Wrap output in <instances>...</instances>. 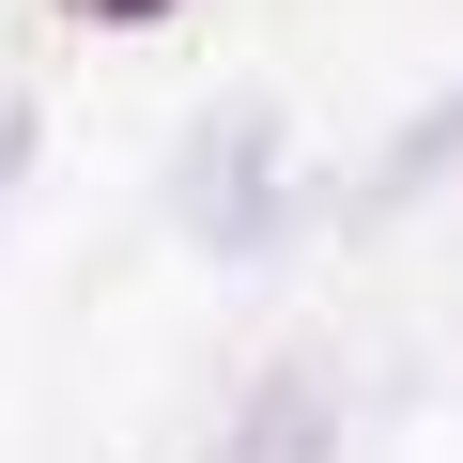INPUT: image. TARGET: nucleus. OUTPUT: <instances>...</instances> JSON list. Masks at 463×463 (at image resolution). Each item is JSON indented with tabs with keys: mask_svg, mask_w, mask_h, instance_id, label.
<instances>
[{
	"mask_svg": "<svg viewBox=\"0 0 463 463\" xmlns=\"http://www.w3.org/2000/svg\"><path fill=\"white\" fill-rule=\"evenodd\" d=\"M201 248H216V263L279 248V124H263V109H232V124L201 139Z\"/></svg>",
	"mask_w": 463,
	"mask_h": 463,
	"instance_id": "nucleus-1",
	"label": "nucleus"
},
{
	"mask_svg": "<svg viewBox=\"0 0 463 463\" xmlns=\"http://www.w3.org/2000/svg\"><path fill=\"white\" fill-rule=\"evenodd\" d=\"M216 463H325V386H309V371H263V402L232 417Z\"/></svg>",
	"mask_w": 463,
	"mask_h": 463,
	"instance_id": "nucleus-2",
	"label": "nucleus"
},
{
	"mask_svg": "<svg viewBox=\"0 0 463 463\" xmlns=\"http://www.w3.org/2000/svg\"><path fill=\"white\" fill-rule=\"evenodd\" d=\"M16 155H32V124H0V185H16Z\"/></svg>",
	"mask_w": 463,
	"mask_h": 463,
	"instance_id": "nucleus-3",
	"label": "nucleus"
},
{
	"mask_svg": "<svg viewBox=\"0 0 463 463\" xmlns=\"http://www.w3.org/2000/svg\"><path fill=\"white\" fill-rule=\"evenodd\" d=\"M93 16H155V0H93Z\"/></svg>",
	"mask_w": 463,
	"mask_h": 463,
	"instance_id": "nucleus-4",
	"label": "nucleus"
}]
</instances>
